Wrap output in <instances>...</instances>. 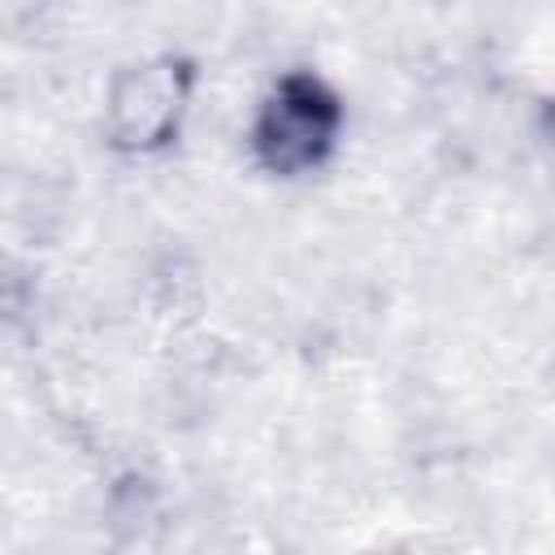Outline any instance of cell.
<instances>
[{
    "label": "cell",
    "mask_w": 555,
    "mask_h": 555,
    "mask_svg": "<svg viewBox=\"0 0 555 555\" xmlns=\"http://www.w3.org/2000/svg\"><path fill=\"white\" fill-rule=\"evenodd\" d=\"M343 117H347L343 100L325 78L308 69H291L269 87V95L251 117V134H247L251 156L273 178L312 173L338 147Z\"/></svg>",
    "instance_id": "6da1fadb"
},
{
    "label": "cell",
    "mask_w": 555,
    "mask_h": 555,
    "mask_svg": "<svg viewBox=\"0 0 555 555\" xmlns=\"http://www.w3.org/2000/svg\"><path fill=\"white\" fill-rule=\"evenodd\" d=\"M191 65L178 56L143 61L117 74L108 95V134L126 152H156L178 134V117L186 108Z\"/></svg>",
    "instance_id": "7a4b0ae2"
}]
</instances>
